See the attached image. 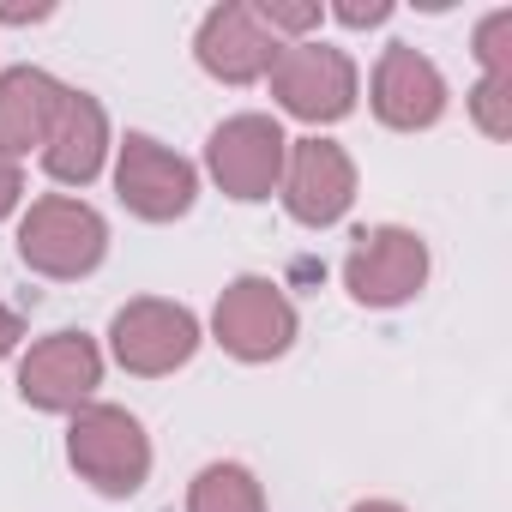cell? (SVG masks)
<instances>
[{
    "label": "cell",
    "mask_w": 512,
    "mask_h": 512,
    "mask_svg": "<svg viewBox=\"0 0 512 512\" xmlns=\"http://www.w3.org/2000/svg\"><path fill=\"white\" fill-rule=\"evenodd\" d=\"M103 253H109V223L97 205H85L73 193H43L19 217V260L37 278L79 284L103 266Z\"/></svg>",
    "instance_id": "obj_1"
},
{
    "label": "cell",
    "mask_w": 512,
    "mask_h": 512,
    "mask_svg": "<svg viewBox=\"0 0 512 512\" xmlns=\"http://www.w3.org/2000/svg\"><path fill=\"white\" fill-rule=\"evenodd\" d=\"M67 458H73V470H79L97 494L127 500V494H139L145 476H151V434H145L139 416L121 410V404H85V410H73V422H67Z\"/></svg>",
    "instance_id": "obj_2"
},
{
    "label": "cell",
    "mask_w": 512,
    "mask_h": 512,
    "mask_svg": "<svg viewBox=\"0 0 512 512\" xmlns=\"http://www.w3.org/2000/svg\"><path fill=\"white\" fill-rule=\"evenodd\" d=\"M266 79H272L278 109L296 115V121H308V127L344 121L356 109V91H362L356 61L344 49H332V43H314V37L308 43H284Z\"/></svg>",
    "instance_id": "obj_3"
},
{
    "label": "cell",
    "mask_w": 512,
    "mask_h": 512,
    "mask_svg": "<svg viewBox=\"0 0 512 512\" xmlns=\"http://www.w3.org/2000/svg\"><path fill=\"white\" fill-rule=\"evenodd\" d=\"M428 284V241L404 223H374L350 235L344 253V290L362 308H404Z\"/></svg>",
    "instance_id": "obj_4"
},
{
    "label": "cell",
    "mask_w": 512,
    "mask_h": 512,
    "mask_svg": "<svg viewBox=\"0 0 512 512\" xmlns=\"http://www.w3.org/2000/svg\"><path fill=\"white\" fill-rule=\"evenodd\" d=\"M296 332H302L296 302L272 278H253V272L235 278V284H223V296L211 308V338L235 362H278L296 344Z\"/></svg>",
    "instance_id": "obj_5"
},
{
    "label": "cell",
    "mask_w": 512,
    "mask_h": 512,
    "mask_svg": "<svg viewBox=\"0 0 512 512\" xmlns=\"http://www.w3.org/2000/svg\"><path fill=\"white\" fill-rule=\"evenodd\" d=\"M284 157H290V139L272 115H229L223 127H211L205 139V169L211 181L241 199V205H260L278 193L284 181Z\"/></svg>",
    "instance_id": "obj_6"
},
{
    "label": "cell",
    "mask_w": 512,
    "mask_h": 512,
    "mask_svg": "<svg viewBox=\"0 0 512 512\" xmlns=\"http://www.w3.org/2000/svg\"><path fill=\"white\" fill-rule=\"evenodd\" d=\"M109 350L127 374L139 380H163L175 368L193 362L199 350V314L181 308V302H163V296H139L127 302L115 320H109Z\"/></svg>",
    "instance_id": "obj_7"
},
{
    "label": "cell",
    "mask_w": 512,
    "mask_h": 512,
    "mask_svg": "<svg viewBox=\"0 0 512 512\" xmlns=\"http://www.w3.org/2000/svg\"><path fill=\"white\" fill-rule=\"evenodd\" d=\"M115 193L139 223H175L199 199V175L181 151H169L151 133H127L115 145Z\"/></svg>",
    "instance_id": "obj_8"
},
{
    "label": "cell",
    "mask_w": 512,
    "mask_h": 512,
    "mask_svg": "<svg viewBox=\"0 0 512 512\" xmlns=\"http://www.w3.org/2000/svg\"><path fill=\"white\" fill-rule=\"evenodd\" d=\"M278 199L296 223L308 229H332L344 223L350 199H356V163L338 139H290V157H284V181H278Z\"/></svg>",
    "instance_id": "obj_9"
},
{
    "label": "cell",
    "mask_w": 512,
    "mask_h": 512,
    "mask_svg": "<svg viewBox=\"0 0 512 512\" xmlns=\"http://www.w3.org/2000/svg\"><path fill=\"white\" fill-rule=\"evenodd\" d=\"M103 386V350L85 332H49L19 362V398L49 416H73Z\"/></svg>",
    "instance_id": "obj_10"
},
{
    "label": "cell",
    "mask_w": 512,
    "mask_h": 512,
    "mask_svg": "<svg viewBox=\"0 0 512 512\" xmlns=\"http://www.w3.org/2000/svg\"><path fill=\"white\" fill-rule=\"evenodd\" d=\"M368 103H374V121L392 127V133H422L446 115V79L440 67L410 49V43H392L380 49L374 61V79H368Z\"/></svg>",
    "instance_id": "obj_11"
},
{
    "label": "cell",
    "mask_w": 512,
    "mask_h": 512,
    "mask_svg": "<svg viewBox=\"0 0 512 512\" xmlns=\"http://www.w3.org/2000/svg\"><path fill=\"white\" fill-rule=\"evenodd\" d=\"M278 37L253 19L247 0H223V7H211L199 19V37H193V55L211 79L223 85H253V79H266L272 61H278Z\"/></svg>",
    "instance_id": "obj_12"
},
{
    "label": "cell",
    "mask_w": 512,
    "mask_h": 512,
    "mask_svg": "<svg viewBox=\"0 0 512 512\" xmlns=\"http://www.w3.org/2000/svg\"><path fill=\"white\" fill-rule=\"evenodd\" d=\"M109 157V115L91 91H67L55 109V127L43 139V169L61 187H91Z\"/></svg>",
    "instance_id": "obj_13"
},
{
    "label": "cell",
    "mask_w": 512,
    "mask_h": 512,
    "mask_svg": "<svg viewBox=\"0 0 512 512\" xmlns=\"http://www.w3.org/2000/svg\"><path fill=\"white\" fill-rule=\"evenodd\" d=\"M61 97H67V85L43 67H7L0 73V157L19 163L25 151H43Z\"/></svg>",
    "instance_id": "obj_14"
},
{
    "label": "cell",
    "mask_w": 512,
    "mask_h": 512,
    "mask_svg": "<svg viewBox=\"0 0 512 512\" xmlns=\"http://www.w3.org/2000/svg\"><path fill=\"white\" fill-rule=\"evenodd\" d=\"M187 512H266V488L247 464L217 458L187 482Z\"/></svg>",
    "instance_id": "obj_15"
},
{
    "label": "cell",
    "mask_w": 512,
    "mask_h": 512,
    "mask_svg": "<svg viewBox=\"0 0 512 512\" xmlns=\"http://www.w3.org/2000/svg\"><path fill=\"white\" fill-rule=\"evenodd\" d=\"M470 55L482 61V79H512V7H494V13L476 25Z\"/></svg>",
    "instance_id": "obj_16"
},
{
    "label": "cell",
    "mask_w": 512,
    "mask_h": 512,
    "mask_svg": "<svg viewBox=\"0 0 512 512\" xmlns=\"http://www.w3.org/2000/svg\"><path fill=\"white\" fill-rule=\"evenodd\" d=\"M464 103H470V121L488 139H512V79H476Z\"/></svg>",
    "instance_id": "obj_17"
},
{
    "label": "cell",
    "mask_w": 512,
    "mask_h": 512,
    "mask_svg": "<svg viewBox=\"0 0 512 512\" xmlns=\"http://www.w3.org/2000/svg\"><path fill=\"white\" fill-rule=\"evenodd\" d=\"M253 19H260L272 37H296V43H308V31L326 19V7H320V0H253Z\"/></svg>",
    "instance_id": "obj_18"
},
{
    "label": "cell",
    "mask_w": 512,
    "mask_h": 512,
    "mask_svg": "<svg viewBox=\"0 0 512 512\" xmlns=\"http://www.w3.org/2000/svg\"><path fill=\"white\" fill-rule=\"evenodd\" d=\"M332 19L350 25V31H368V25H386L392 19V0H338Z\"/></svg>",
    "instance_id": "obj_19"
},
{
    "label": "cell",
    "mask_w": 512,
    "mask_h": 512,
    "mask_svg": "<svg viewBox=\"0 0 512 512\" xmlns=\"http://www.w3.org/2000/svg\"><path fill=\"white\" fill-rule=\"evenodd\" d=\"M19 199H25V175H19L13 157H0V223L19 211Z\"/></svg>",
    "instance_id": "obj_20"
},
{
    "label": "cell",
    "mask_w": 512,
    "mask_h": 512,
    "mask_svg": "<svg viewBox=\"0 0 512 512\" xmlns=\"http://www.w3.org/2000/svg\"><path fill=\"white\" fill-rule=\"evenodd\" d=\"M19 338H25V320H19L7 302H0V362H7V356L19 350Z\"/></svg>",
    "instance_id": "obj_21"
},
{
    "label": "cell",
    "mask_w": 512,
    "mask_h": 512,
    "mask_svg": "<svg viewBox=\"0 0 512 512\" xmlns=\"http://www.w3.org/2000/svg\"><path fill=\"white\" fill-rule=\"evenodd\" d=\"M55 7H0V19L7 25H37V19H49Z\"/></svg>",
    "instance_id": "obj_22"
},
{
    "label": "cell",
    "mask_w": 512,
    "mask_h": 512,
    "mask_svg": "<svg viewBox=\"0 0 512 512\" xmlns=\"http://www.w3.org/2000/svg\"><path fill=\"white\" fill-rule=\"evenodd\" d=\"M350 512H404L398 500H362V506H350Z\"/></svg>",
    "instance_id": "obj_23"
}]
</instances>
